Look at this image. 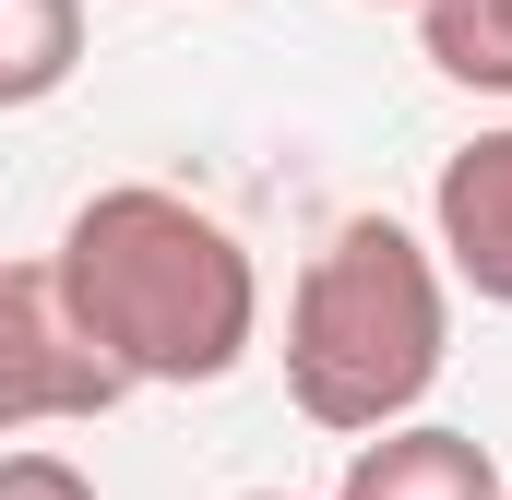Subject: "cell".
Returning <instances> with one entry per match:
<instances>
[{
  "label": "cell",
  "instance_id": "1",
  "mask_svg": "<svg viewBox=\"0 0 512 500\" xmlns=\"http://www.w3.org/2000/svg\"><path fill=\"white\" fill-rule=\"evenodd\" d=\"M48 286L120 381H167V393L227 381L262 334V274L239 227H215L191 191H155V179L96 191L48 250Z\"/></svg>",
  "mask_w": 512,
  "mask_h": 500
},
{
  "label": "cell",
  "instance_id": "2",
  "mask_svg": "<svg viewBox=\"0 0 512 500\" xmlns=\"http://www.w3.org/2000/svg\"><path fill=\"white\" fill-rule=\"evenodd\" d=\"M441 346H453V298H441L429 239H405L393 215H346L310 250L286 298V393L310 429L370 441L393 417H417V393L441 381Z\"/></svg>",
  "mask_w": 512,
  "mask_h": 500
},
{
  "label": "cell",
  "instance_id": "3",
  "mask_svg": "<svg viewBox=\"0 0 512 500\" xmlns=\"http://www.w3.org/2000/svg\"><path fill=\"white\" fill-rule=\"evenodd\" d=\"M131 381L72 334L48 262H0V441L12 429H60V417H108Z\"/></svg>",
  "mask_w": 512,
  "mask_h": 500
},
{
  "label": "cell",
  "instance_id": "4",
  "mask_svg": "<svg viewBox=\"0 0 512 500\" xmlns=\"http://www.w3.org/2000/svg\"><path fill=\"white\" fill-rule=\"evenodd\" d=\"M429 227H441V262H453L489 310H512V131H477L465 155H441Z\"/></svg>",
  "mask_w": 512,
  "mask_h": 500
},
{
  "label": "cell",
  "instance_id": "5",
  "mask_svg": "<svg viewBox=\"0 0 512 500\" xmlns=\"http://www.w3.org/2000/svg\"><path fill=\"white\" fill-rule=\"evenodd\" d=\"M334 500H501V465H489L477 429H417V417H393V429L358 441V465H346Z\"/></svg>",
  "mask_w": 512,
  "mask_h": 500
},
{
  "label": "cell",
  "instance_id": "6",
  "mask_svg": "<svg viewBox=\"0 0 512 500\" xmlns=\"http://www.w3.org/2000/svg\"><path fill=\"white\" fill-rule=\"evenodd\" d=\"M84 72V0H0V108H48Z\"/></svg>",
  "mask_w": 512,
  "mask_h": 500
},
{
  "label": "cell",
  "instance_id": "7",
  "mask_svg": "<svg viewBox=\"0 0 512 500\" xmlns=\"http://www.w3.org/2000/svg\"><path fill=\"white\" fill-rule=\"evenodd\" d=\"M0 500H96V477H84L72 453H36V441H12V453H0Z\"/></svg>",
  "mask_w": 512,
  "mask_h": 500
},
{
  "label": "cell",
  "instance_id": "8",
  "mask_svg": "<svg viewBox=\"0 0 512 500\" xmlns=\"http://www.w3.org/2000/svg\"><path fill=\"white\" fill-rule=\"evenodd\" d=\"M251 500H286V489H251Z\"/></svg>",
  "mask_w": 512,
  "mask_h": 500
},
{
  "label": "cell",
  "instance_id": "9",
  "mask_svg": "<svg viewBox=\"0 0 512 500\" xmlns=\"http://www.w3.org/2000/svg\"><path fill=\"white\" fill-rule=\"evenodd\" d=\"M501 500H512V489H501Z\"/></svg>",
  "mask_w": 512,
  "mask_h": 500
}]
</instances>
